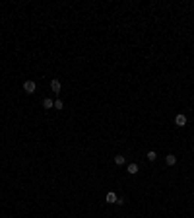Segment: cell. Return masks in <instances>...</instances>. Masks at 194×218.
<instances>
[{"label":"cell","instance_id":"1","mask_svg":"<svg viewBox=\"0 0 194 218\" xmlns=\"http://www.w3.org/2000/svg\"><path fill=\"white\" fill-rule=\"evenodd\" d=\"M35 88H37V86H35V82H33V80H27L25 84H23V90H25L27 94H33V92H35Z\"/></svg>","mask_w":194,"mask_h":218},{"label":"cell","instance_id":"2","mask_svg":"<svg viewBox=\"0 0 194 218\" xmlns=\"http://www.w3.org/2000/svg\"><path fill=\"white\" fill-rule=\"evenodd\" d=\"M175 125H177V127H184V125H187V117H184L183 113L177 115V117H175Z\"/></svg>","mask_w":194,"mask_h":218},{"label":"cell","instance_id":"3","mask_svg":"<svg viewBox=\"0 0 194 218\" xmlns=\"http://www.w3.org/2000/svg\"><path fill=\"white\" fill-rule=\"evenodd\" d=\"M60 88H62V86H60V82H58V80H51V90H52L55 94H58V92H60Z\"/></svg>","mask_w":194,"mask_h":218},{"label":"cell","instance_id":"4","mask_svg":"<svg viewBox=\"0 0 194 218\" xmlns=\"http://www.w3.org/2000/svg\"><path fill=\"white\" fill-rule=\"evenodd\" d=\"M117 199H118V197L117 195H115V193L113 191H111V193H107V197H105V201H107V203H111V204H117Z\"/></svg>","mask_w":194,"mask_h":218},{"label":"cell","instance_id":"5","mask_svg":"<svg viewBox=\"0 0 194 218\" xmlns=\"http://www.w3.org/2000/svg\"><path fill=\"white\" fill-rule=\"evenodd\" d=\"M43 107L45 109H52V107H55V101H52L51 97H45V100H43Z\"/></svg>","mask_w":194,"mask_h":218},{"label":"cell","instance_id":"6","mask_svg":"<svg viewBox=\"0 0 194 218\" xmlns=\"http://www.w3.org/2000/svg\"><path fill=\"white\" fill-rule=\"evenodd\" d=\"M165 162H167V166H175V164H177V156L175 154H167Z\"/></svg>","mask_w":194,"mask_h":218},{"label":"cell","instance_id":"7","mask_svg":"<svg viewBox=\"0 0 194 218\" xmlns=\"http://www.w3.org/2000/svg\"><path fill=\"white\" fill-rule=\"evenodd\" d=\"M128 173L130 175H136V173H138V164H128Z\"/></svg>","mask_w":194,"mask_h":218},{"label":"cell","instance_id":"8","mask_svg":"<svg viewBox=\"0 0 194 218\" xmlns=\"http://www.w3.org/2000/svg\"><path fill=\"white\" fill-rule=\"evenodd\" d=\"M126 162V158L122 154H118V156H115V164H117V166H122V164Z\"/></svg>","mask_w":194,"mask_h":218},{"label":"cell","instance_id":"9","mask_svg":"<svg viewBox=\"0 0 194 218\" xmlns=\"http://www.w3.org/2000/svg\"><path fill=\"white\" fill-rule=\"evenodd\" d=\"M148 160H150V162H155V160H157V152L150 150V152H148Z\"/></svg>","mask_w":194,"mask_h":218},{"label":"cell","instance_id":"10","mask_svg":"<svg viewBox=\"0 0 194 218\" xmlns=\"http://www.w3.org/2000/svg\"><path fill=\"white\" fill-rule=\"evenodd\" d=\"M62 107H64V103H62L60 100H56V101H55V109H62Z\"/></svg>","mask_w":194,"mask_h":218}]
</instances>
